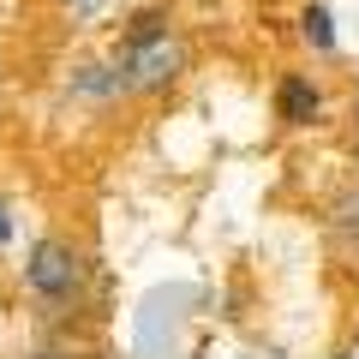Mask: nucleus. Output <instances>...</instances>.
<instances>
[{"label": "nucleus", "mask_w": 359, "mask_h": 359, "mask_svg": "<svg viewBox=\"0 0 359 359\" xmlns=\"http://www.w3.org/2000/svg\"><path fill=\"white\" fill-rule=\"evenodd\" d=\"M84 287V257L66 233H42L25 252V294L36 299L42 311H66Z\"/></svg>", "instance_id": "obj_1"}, {"label": "nucleus", "mask_w": 359, "mask_h": 359, "mask_svg": "<svg viewBox=\"0 0 359 359\" xmlns=\"http://www.w3.org/2000/svg\"><path fill=\"white\" fill-rule=\"evenodd\" d=\"M120 84L126 96H156L186 72V42L174 36V25L150 30V36H120Z\"/></svg>", "instance_id": "obj_2"}, {"label": "nucleus", "mask_w": 359, "mask_h": 359, "mask_svg": "<svg viewBox=\"0 0 359 359\" xmlns=\"http://www.w3.org/2000/svg\"><path fill=\"white\" fill-rule=\"evenodd\" d=\"M276 120H282V126H318L323 120V90L311 84L306 72H282L276 78Z\"/></svg>", "instance_id": "obj_3"}, {"label": "nucleus", "mask_w": 359, "mask_h": 359, "mask_svg": "<svg viewBox=\"0 0 359 359\" xmlns=\"http://www.w3.org/2000/svg\"><path fill=\"white\" fill-rule=\"evenodd\" d=\"M299 36H306L318 54H335V48H341V36H335V13L323 6V0H311L306 13H299Z\"/></svg>", "instance_id": "obj_4"}, {"label": "nucleus", "mask_w": 359, "mask_h": 359, "mask_svg": "<svg viewBox=\"0 0 359 359\" xmlns=\"http://www.w3.org/2000/svg\"><path fill=\"white\" fill-rule=\"evenodd\" d=\"M60 6H66L72 18H84V25H90V18H102V13H108V0H60Z\"/></svg>", "instance_id": "obj_5"}, {"label": "nucleus", "mask_w": 359, "mask_h": 359, "mask_svg": "<svg viewBox=\"0 0 359 359\" xmlns=\"http://www.w3.org/2000/svg\"><path fill=\"white\" fill-rule=\"evenodd\" d=\"M13 233H18V210L6 204V198H0V252L13 245Z\"/></svg>", "instance_id": "obj_6"}, {"label": "nucleus", "mask_w": 359, "mask_h": 359, "mask_svg": "<svg viewBox=\"0 0 359 359\" xmlns=\"http://www.w3.org/2000/svg\"><path fill=\"white\" fill-rule=\"evenodd\" d=\"M30 359H60V353H30Z\"/></svg>", "instance_id": "obj_7"}]
</instances>
